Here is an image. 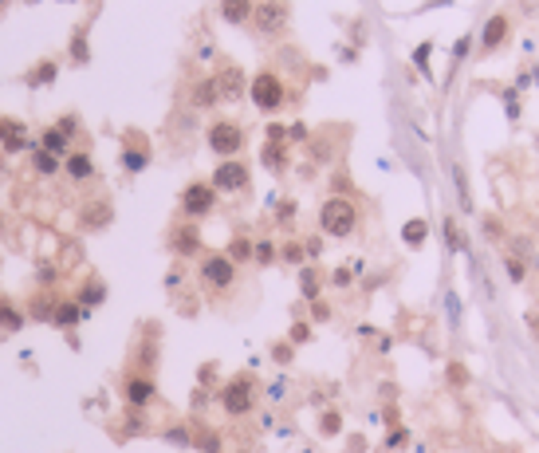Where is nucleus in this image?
<instances>
[{"label":"nucleus","mask_w":539,"mask_h":453,"mask_svg":"<svg viewBox=\"0 0 539 453\" xmlns=\"http://www.w3.org/2000/svg\"><path fill=\"white\" fill-rule=\"evenodd\" d=\"M319 430H323V433H339V414H327Z\"/></svg>","instance_id":"nucleus-28"},{"label":"nucleus","mask_w":539,"mask_h":453,"mask_svg":"<svg viewBox=\"0 0 539 453\" xmlns=\"http://www.w3.org/2000/svg\"><path fill=\"white\" fill-rule=\"evenodd\" d=\"M252 252H256V261H260V264H268V261H272V244H268V241H264V244H256Z\"/></svg>","instance_id":"nucleus-30"},{"label":"nucleus","mask_w":539,"mask_h":453,"mask_svg":"<svg viewBox=\"0 0 539 453\" xmlns=\"http://www.w3.org/2000/svg\"><path fill=\"white\" fill-rule=\"evenodd\" d=\"M252 20H256V28L264 32V36H280V32L288 28V8H284L280 0H264V4L252 12Z\"/></svg>","instance_id":"nucleus-7"},{"label":"nucleus","mask_w":539,"mask_h":453,"mask_svg":"<svg viewBox=\"0 0 539 453\" xmlns=\"http://www.w3.org/2000/svg\"><path fill=\"white\" fill-rule=\"evenodd\" d=\"M91 173H95V162H91V154H71V158H67V178L83 181V178H91Z\"/></svg>","instance_id":"nucleus-15"},{"label":"nucleus","mask_w":539,"mask_h":453,"mask_svg":"<svg viewBox=\"0 0 539 453\" xmlns=\"http://www.w3.org/2000/svg\"><path fill=\"white\" fill-rule=\"evenodd\" d=\"M122 162H126V170H142V166H146V154H142V150H126V154H122Z\"/></svg>","instance_id":"nucleus-22"},{"label":"nucleus","mask_w":539,"mask_h":453,"mask_svg":"<svg viewBox=\"0 0 539 453\" xmlns=\"http://www.w3.org/2000/svg\"><path fill=\"white\" fill-rule=\"evenodd\" d=\"M217 193H237L248 185V166H240V162H220L217 170H213V181H209Z\"/></svg>","instance_id":"nucleus-6"},{"label":"nucleus","mask_w":539,"mask_h":453,"mask_svg":"<svg viewBox=\"0 0 539 453\" xmlns=\"http://www.w3.org/2000/svg\"><path fill=\"white\" fill-rule=\"evenodd\" d=\"M248 95H252V103H256L264 114H276V111L284 107V99H288L284 79L276 75V71H260L256 79L248 83Z\"/></svg>","instance_id":"nucleus-2"},{"label":"nucleus","mask_w":539,"mask_h":453,"mask_svg":"<svg viewBox=\"0 0 539 453\" xmlns=\"http://www.w3.org/2000/svg\"><path fill=\"white\" fill-rule=\"evenodd\" d=\"M0 146H4L8 154L28 150V126L16 122V119H0Z\"/></svg>","instance_id":"nucleus-10"},{"label":"nucleus","mask_w":539,"mask_h":453,"mask_svg":"<svg viewBox=\"0 0 539 453\" xmlns=\"http://www.w3.org/2000/svg\"><path fill=\"white\" fill-rule=\"evenodd\" d=\"M401 237H406V244H413V249H418V244H425V237H430V225L421 221H406V229H401Z\"/></svg>","instance_id":"nucleus-16"},{"label":"nucleus","mask_w":539,"mask_h":453,"mask_svg":"<svg viewBox=\"0 0 539 453\" xmlns=\"http://www.w3.org/2000/svg\"><path fill=\"white\" fill-rule=\"evenodd\" d=\"M508 32H512V16H508V12H496V16L484 24V32H480V44H484V51H496L500 44L508 40Z\"/></svg>","instance_id":"nucleus-9"},{"label":"nucleus","mask_w":539,"mask_h":453,"mask_svg":"<svg viewBox=\"0 0 539 453\" xmlns=\"http://www.w3.org/2000/svg\"><path fill=\"white\" fill-rule=\"evenodd\" d=\"M0 320H4V323H8V331H16V327H20V315H16V312H12V308H8V303H0Z\"/></svg>","instance_id":"nucleus-25"},{"label":"nucleus","mask_w":539,"mask_h":453,"mask_svg":"<svg viewBox=\"0 0 539 453\" xmlns=\"http://www.w3.org/2000/svg\"><path fill=\"white\" fill-rule=\"evenodd\" d=\"M79 308H75V303H63V308H55V323H63V327H71V323L79 320Z\"/></svg>","instance_id":"nucleus-19"},{"label":"nucleus","mask_w":539,"mask_h":453,"mask_svg":"<svg viewBox=\"0 0 539 453\" xmlns=\"http://www.w3.org/2000/svg\"><path fill=\"white\" fill-rule=\"evenodd\" d=\"M252 0H220V16H225V20L229 24H244L252 16Z\"/></svg>","instance_id":"nucleus-13"},{"label":"nucleus","mask_w":539,"mask_h":453,"mask_svg":"<svg viewBox=\"0 0 539 453\" xmlns=\"http://www.w3.org/2000/svg\"><path fill=\"white\" fill-rule=\"evenodd\" d=\"M201 280L205 288L213 292H229L232 284H237V261H229V252H213L201 261Z\"/></svg>","instance_id":"nucleus-3"},{"label":"nucleus","mask_w":539,"mask_h":453,"mask_svg":"<svg viewBox=\"0 0 539 453\" xmlns=\"http://www.w3.org/2000/svg\"><path fill=\"white\" fill-rule=\"evenodd\" d=\"M303 292H307V300H315V292H319V276H315V268H303Z\"/></svg>","instance_id":"nucleus-21"},{"label":"nucleus","mask_w":539,"mask_h":453,"mask_svg":"<svg viewBox=\"0 0 539 453\" xmlns=\"http://www.w3.org/2000/svg\"><path fill=\"white\" fill-rule=\"evenodd\" d=\"M319 229L327 237H350L359 229V205L350 197H327L319 205Z\"/></svg>","instance_id":"nucleus-1"},{"label":"nucleus","mask_w":539,"mask_h":453,"mask_svg":"<svg viewBox=\"0 0 539 453\" xmlns=\"http://www.w3.org/2000/svg\"><path fill=\"white\" fill-rule=\"evenodd\" d=\"M0 4H4V0H0Z\"/></svg>","instance_id":"nucleus-33"},{"label":"nucleus","mask_w":539,"mask_h":453,"mask_svg":"<svg viewBox=\"0 0 539 453\" xmlns=\"http://www.w3.org/2000/svg\"><path fill=\"white\" fill-rule=\"evenodd\" d=\"M51 75H55V63H44V67L36 71V75H32V83H48Z\"/></svg>","instance_id":"nucleus-26"},{"label":"nucleus","mask_w":539,"mask_h":453,"mask_svg":"<svg viewBox=\"0 0 539 453\" xmlns=\"http://www.w3.org/2000/svg\"><path fill=\"white\" fill-rule=\"evenodd\" d=\"M213 205H217V190H213L209 181H193V185H185V193H181L185 217H205Z\"/></svg>","instance_id":"nucleus-5"},{"label":"nucleus","mask_w":539,"mask_h":453,"mask_svg":"<svg viewBox=\"0 0 539 453\" xmlns=\"http://www.w3.org/2000/svg\"><path fill=\"white\" fill-rule=\"evenodd\" d=\"M272 355H276V362H288L291 359V347H288V343H276V347H272Z\"/></svg>","instance_id":"nucleus-29"},{"label":"nucleus","mask_w":539,"mask_h":453,"mask_svg":"<svg viewBox=\"0 0 539 453\" xmlns=\"http://www.w3.org/2000/svg\"><path fill=\"white\" fill-rule=\"evenodd\" d=\"M217 99H220V95H217V83H213V79H205L197 91H193V103H197L201 111H205V107H213Z\"/></svg>","instance_id":"nucleus-17"},{"label":"nucleus","mask_w":539,"mask_h":453,"mask_svg":"<svg viewBox=\"0 0 539 453\" xmlns=\"http://www.w3.org/2000/svg\"><path fill=\"white\" fill-rule=\"evenodd\" d=\"M209 146H213V154H220V158H232V154L244 146L240 122H213L209 126Z\"/></svg>","instance_id":"nucleus-4"},{"label":"nucleus","mask_w":539,"mask_h":453,"mask_svg":"<svg viewBox=\"0 0 539 453\" xmlns=\"http://www.w3.org/2000/svg\"><path fill=\"white\" fill-rule=\"evenodd\" d=\"M252 402H256V398H252V383H248V379H232V383L220 390V406H225L229 414H237V418H240V414H248Z\"/></svg>","instance_id":"nucleus-8"},{"label":"nucleus","mask_w":539,"mask_h":453,"mask_svg":"<svg viewBox=\"0 0 539 453\" xmlns=\"http://www.w3.org/2000/svg\"><path fill=\"white\" fill-rule=\"evenodd\" d=\"M36 170H40V173H55V154H36Z\"/></svg>","instance_id":"nucleus-23"},{"label":"nucleus","mask_w":539,"mask_h":453,"mask_svg":"<svg viewBox=\"0 0 539 453\" xmlns=\"http://www.w3.org/2000/svg\"><path fill=\"white\" fill-rule=\"evenodd\" d=\"M484 225H488V237H492V241H496V237H500V221H492V217H484Z\"/></svg>","instance_id":"nucleus-31"},{"label":"nucleus","mask_w":539,"mask_h":453,"mask_svg":"<svg viewBox=\"0 0 539 453\" xmlns=\"http://www.w3.org/2000/svg\"><path fill=\"white\" fill-rule=\"evenodd\" d=\"M213 83H217L220 99H240V95H244V75H240L237 67H225L220 75H213Z\"/></svg>","instance_id":"nucleus-11"},{"label":"nucleus","mask_w":539,"mask_h":453,"mask_svg":"<svg viewBox=\"0 0 539 453\" xmlns=\"http://www.w3.org/2000/svg\"><path fill=\"white\" fill-rule=\"evenodd\" d=\"M79 300L83 303H99L102 300V284H87V288L79 292Z\"/></svg>","instance_id":"nucleus-24"},{"label":"nucleus","mask_w":539,"mask_h":453,"mask_svg":"<svg viewBox=\"0 0 539 453\" xmlns=\"http://www.w3.org/2000/svg\"><path fill=\"white\" fill-rule=\"evenodd\" d=\"M445 241H449V249H457V244H460V237H457V225H453L449 217H445Z\"/></svg>","instance_id":"nucleus-27"},{"label":"nucleus","mask_w":539,"mask_h":453,"mask_svg":"<svg viewBox=\"0 0 539 453\" xmlns=\"http://www.w3.org/2000/svg\"><path fill=\"white\" fill-rule=\"evenodd\" d=\"M44 154H67V138H63L60 126H51V131L44 134Z\"/></svg>","instance_id":"nucleus-18"},{"label":"nucleus","mask_w":539,"mask_h":453,"mask_svg":"<svg viewBox=\"0 0 539 453\" xmlns=\"http://www.w3.org/2000/svg\"><path fill=\"white\" fill-rule=\"evenodd\" d=\"M504 268H508L512 284H519L524 276H528V268H524V261H519V256H508V261H504Z\"/></svg>","instance_id":"nucleus-20"},{"label":"nucleus","mask_w":539,"mask_h":453,"mask_svg":"<svg viewBox=\"0 0 539 453\" xmlns=\"http://www.w3.org/2000/svg\"><path fill=\"white\" fill-rule=\"evenodd\" d=\"M335 284H350V268H339V272H335Z\"/></svg>","instance_id":"nucleus-32"},{"label":"nucleus","mask_w":539,"mask_h":453,"mask_svg":"<svg viewBox=\"0 0 539 453\" xmlns=\"http://www.w3.org/2000/svg\"><path fill=\"white\" fill-rule=\"evenodd\" d=\"M197 249H201L197 225H178V229H173V252H178V256H193Z\"/></svg>","instance_id":"nucleus-12"},{"label":"nucleus","mask_w":539,"mask_h":453,"mask_svg":"<svg viewBox=\"0 0 539 453\" xmlns=\"http://www.w3.org/2000/svg\"><path fill=\"white\" fill-rule=\"evenodd\" d=\"M154 398V383L150 379H130L126 383V402L130 406H146Z\"/></svg>","instance_id":"nucleus-14"}]
</instances>
